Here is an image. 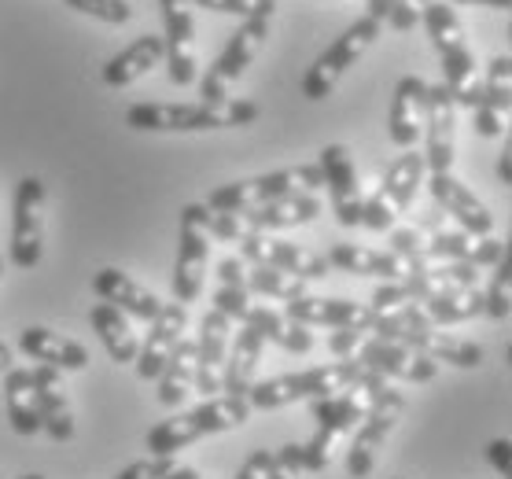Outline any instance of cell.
Masks as SVG:
<instances>
[{
  "mask_svg": "<svg viewBox=\"0 0 512 479\" xmlns=\"http://www.w3.org/2000/svg\"><path fill=\"white\" fill-rule=\"evenodd\" d=\"M387 380L384 376H369L365 384L350 387V391H339V395L314 398L310 402V413H314L317 432L310 443H303V472H325L332 465V457L343 443H347L354 428L365 421V413L373 409V402L384 395Z\"/></svg>",
  "mask_w": 512,
  "mask_h": 479,
  "instance_id": "cell-1",
  "label": "cell"
},
{
  "mask_svg": "<svg viewBox=\"0 0 512 479\" xmlns=\"http://www.w3.org/2000/svg\"><path fill=\"white\" fill-rule=\"evenodd\" d=\"M258 118L251 100L225 104H133L126 111V126L137 133H207V129H240Z\"/></svg>",
  "mask_w": 512,
  "mask_h": 479,
  "instance_id": "cell-2",
  "label": "cell"
},
{
  "mask_svg": "<svg viewBox=\"0 0 512 479\" xmlns=\"http://www.w3.org/2000/svg\"><path fill=\"white\" fill-rule=\"evenodd\" d=\"M247 417H251L247 398L210 395L207 402H199L196 409L174 413L170 421L155 424L152 432H148V439H144V446H148L152 457H174L177 450H185V446L199 443V439H207V435L233 432V428L247 424Z\"/></svg>",
  "mask_w": 512,
  "mask_h": 479,
  "instance_id": "cell-3",
  "label": "cell"
},
{
  "mask_svg": "<svg viewBox=\"0 0 512 479\" xmlns=\"http://www.w3.org/2000/svg\"><path fill=\"white\" fill-rule=\"evenodd\" d=\"M369 369L354 358L347 362H328L314 365V369H303V373H284L273 376V380H262L247 391V406L251 409H280L291 406V402H314V398L339 395V391H350L369 380Z\"/></svg>",
  "mask_w": 512,
  "mask_h": 479,
  "instance_id": "cell-4",
  "label": "cell"
},
{
  "mask_svg": "<svg viewBox=\"0 0 512 479\" xmlns=\"http://www.w3.org/2000/svg\"><path fill=\"white\" fill-rule=\"evenodd\" d=\"M321 185L325 181H321L317 163H299V166L273 170V174H258V177H247V181H229V185L210 188L203 207L214 214H240V211H255L262 203H273V199L295 196V192H317Z\"/></svg>",
  "mask_w": 512,
  "mask_h": 479,
  "instance_id": "cell-5",
  "label": "cell"
},
{
  "mask_svg": "<svg viewBox=\"0 0 512 479\" xmlns=\"http://www.w3.org/2000/svg\"><path fill=\"white\" fill-rule=\"evenodd\" d=\"M420 23L428 26V37L435 52L443 56V85L450 89L457 107H465L472 85L479 82L476 78V52L468 48L465 26L457 19V12L443 0H431L428 8L420 12Z\"/></svg>",
  "mask_w": 512,
  "mask_h": 479,
  "instance_id": "cell-6",
  "label": "cell"
},
{
  "mask_svg": "<svg viewBox=\"0 0 512 479\" xmlns=\"http://www.w3.org/2000/svg\"><path fill=\"white\" fill-rule=\"evenodd\" d=\"M424 152L409 148L406 155H398L395 163L387 166L384 181L373 196L361 203V225L373 229V233H391L395 222L413 207L420 185H424Z\"/></svg>",
  "mask_w": 512,
  "mask_h": 479,
  "instance_id": "cell-7",
  "label": "cell"
},
{
  "mask_svg": "<svg viewBox=\"0 0 512 479\" xmlns=\"http://www.w3.org/2000/svg\"><path fill=\"white\" fill-rule=\"evenodd\" d=\"M380 34H384V23H376V19H369V15L354 19V23H350L347 30H343V34L314 59V67L306 71V78H303L306 100H325V96H332L339 78H343V74H347L350 67L380 41Z\"/></svg>",
  "mask_w": 512,
  "mask_h": 479,
  "instance_id": "cell-8",
  "label": "cell"
},
{
  "mask_svg": "<svg viewBox=\"0 0 512 479\" xmlns=\"http://www.w3.org/2000/svg\"><path fill=\"white\" fill-rule=\"evenodd\" d=\"M210 211L203 203H188L177 222V262H174V303L188 306L203 295L207 281V258H210Z\"/></svg>",
  "mask_w": 512,
  "mask_h": 479,
  "instance_id": "cell-9",
  "label": "cell"
},
{
  "mask_svg": "<svg viewBox=\"0 0 512 479\" xmlns=\"http://www.w3.org/2000/svg\"><path fill=\"white\" fill-rule=\"evenodd\" d=\"M409 398L398 391V387L387 384L384 395L376 398L373 409L365 413V421L354 428V435L347 439V472L354 479H369L376 465V454L384 450L387 435L395 432V424L402 421V413H406Z\"/></svg>",
  "mask_w": 512,
  "mask_h": 479,
  "instance_id": "cell-10",
  "label": "cell"
},
{
  "mask_svg": "<svg viewBox=\"0 0 512 479\" xmlns=\"http://www.w3.org/2000/svg\"><path fill=\"white\" fill-rule=\"evenodd\" d=\"M240 258L244 262H255V266H273L280 273H291V277H299V281H321L332 273V266L325 262V255H317L310 247L303 244H291V240H277V236L269 233H251L240 240Z\"/></svg>",
  "mask_w": 512,
  "mask_h": 479,
  "instance_id": "cell-11",
  "label": "cell"
},
{
  "mask_svg": "<svg viewBox=\"0 0 512 479\" xmlns=\"http://www.w3.org/2000/svg\"><path fill=\"white\" fill-rule=\"evenodd\" d=\"M45 181L23 177L15 188V233H12V262L19 269H34L45 255Z\"/></svg>",
  "mask_w": 512,
  "mask_h": 479,
  "instance_id": "cell-12",
  "label": "cell"
},
{
  "mask_svg": "<svg viewBox=\"0 0 512 479\" xmlns=\"http://www.w3.org/2000/svg\"><path fill=\"white\" fill-rule=\"evenodd\" d=\"M163 8V48L166 67H170V82L188 89L199 82V56H196V15H192V0H159Z\"/></svg>",
  "mask_w": 512,
  "mask_h": 479,
  "instance_id": "cell-13",
  "label": "cell"
},
{
  "mask_svg": "<svg viewBox=\"0 0 512 479\" xmlns=\"http://www.w3.org/2000/svg\"><path fill=\"white\" fill-rule=\"evenodd\" d=\"M321 181L328 185V199H332V214L343 229H358L361 225V181H358V166H354V155H350L347 144H325L321 148Z\"/></svg>",
  "mask_w": 512,
  "mask_h": 479,
  "instance_id": "cell-14",
  "label": "cell"
},
{
  "mask_svg": "<svg viewBox=\"0 0 512 479\" xmlns=\"http://www.w3.org/2000/svg\"><path fill=\"white\" fill-rule=\"evenodd\" d=\"M424 166L431 174H450L454 170L457 148V104L443 82L428 85V107H424Z\"/></svg>",
  "mask_w": 512,
  "mask_h": 479,
  "instance_id": "cell-15",
  "label": "cell"
},
{
  "mask_svg": "<svg viewBox=\"0 0 512 479\" xmlns=\"http://www.w3.org/2000/svg\"><path fill=\"white\" fill-rule=\"evenodd\" d=\"M358 358L354 362H361L369 373L384 376V380H409V384H431L435 376H439V362H431V358H424L420 351H409V347H402V343H387V339H361Z\"/></svg>",
  "mask_w": 512,
  "mask_h": 479,
  "instance_id": "cell-16",
  "label": "cell"
},
{
  "mask_svg": "<svg viewBox=\"0 0 512 479\" xmlns=\"http://www.w3.org/2000/svg\"><path fill=\"white\" fill-rule=\"evenodd\" d=\"M148 325H152V328H148L144 343H137V358H133V365H137L140 380H159V373H163V365L170 362L174 347L185 339L188 306L163 303V310H159Z\"/></svg>",
  "mask_w": 512,
  "mask_h": 479,
  "instance_id": "cell-17",
  "label": "cell"
},
{
  "mask_svg": "<svg viewBox=\"0 0 512 479\" xmlns=\"http://www.w3.org/2000/svg\"><path fill=\"white\" fill-rule=\"evenodd\" d=\"M284 317L299 321L306 328H358L369 332L376 310L369 303H354V299H317V295H303L284 303Z\"/></svg>",
  "mask_w": 512,
  "mask_h": 479,
  "instance_id": "cell-18",
  "label": "cell"
},
{
  "mask_svg": "<svg viewBox=\"0 0 512 479\" xmlns=\"http://www.w3.org/2000/svg\"><path fill=\"white\" fill-rule=\"evenodd\" d=\"M273 12H277V4H266V8H258L255 15H247L244 23L236 26V34L229 37V45H225V52L218 59H214V67H207V74H214L222 85L236 82L240 74L251 67L258 59V52H262V45H266L269 37V19H273Z\"/></svg>",
  "mask_w": 512,
  "mask_h": 479,
  "instance_id": "cell-19",
  "label": "cell"
},
{
  "mask_svg": "<svg viewBox=\"0 0 512 479\" xmlns=\"http://www.w3.org/2000/svg\"><path fill=\"white\" fill-rule=\"evenodd\" d=\"M229 339H233V321L218 310H207L199 321V339H196V384L192 391L203 395H218L222 391V369L225 354H229Z\"/></svg>",
  "mask_w": 512,
  "mask_h": 479,
  "instance_id": "cell-20",
  "label": "cell"
},
{
  "mask_svg": "<svg viewBox=\"0 0 512 479\" xmlns=\"http://www.w3.org/2000/svg\"><path fill=\"white\" fill-rule=\"evenodd\" d=\"M428 188H431V196H435V203H439L468 236H476V240L494 236V214L483 207V199H479L465 181H457L454 174H431Z\"/></svg>",
  "mask_w": 512,
  "mask_h": 479,
  "instance_id": "cell-21",
  "label": "cell"
},
{
  "mask_svg": "<svg viewBox=\"0 0 512 479\" xmlns=\"http://www.w3.org/2000/svg\"><path fill=\"white\" fill-rule=\"evenodd\" d=\"M424 107H428V82L420 74H406L395 85L391 115H387V133H391L395 148L409 152V148L420 144V137H424Z\"/></svg>",
  "mask_w": 512,
  "mask_h": 479,
  "instance_id": "cell-22",
  "label": "cell"
},
{
  "mask_svg": "<svg viewBox=\"0 0 512 479\" xmlns=\"http://www.w3.org/2000/svg\"><path fill=\"white\" fill-rule=\"evenodd\" d=\"M19 351L26 358H34V362L48 365V369H59V373H82L85 365H89V351L78 339L41 325H30L19 332Z\"/></svg>",
  "mask_w": 512,
  "mask_h": 479,
  "instance_id": "cell-23",
  "label": "cell"
},
{
  "mask_svg": "<svg viewBox=\"0 0 512 479\" xmlns=\"http://www.w3.org/2000/svg\"><path fill=\"white\" fill-rule=\"evenodd\" d=\"M30 380H34L37 409H41V432H48L56 443H70L74 439V409H70L59 369L37 365V369H30Z\"/></svg>",
  "mask_w": 512,
  "mask_h": 479,
  "instance_id": "cell-24",
  "label": "cell"
},
{
  "mask_svg": "<svg viewBox=\"0 0 512 479\" xmlns=\"http://www.w3.org/2000/svg\"><path fill=\"white\" fill-rule=\"evenodd\" d=\"M93 292L104 299L107 306L122 310L126 317H137V321H152L159 310H163V299L155 292H148L144 284H137L129 273L107 266L93 277Z\"/></svg>",
  "mask_w": 512,
  "mask_h": 479,
  "instance_id": "cell-25",
  "label": "cell"
},
{
  "mask_svg": "<svg viewBox=\"0 0 512 479\" xmlns=\"http://www.w3.org/2000/svg\"><path fill=\"white\" fill-rule=\"evenodd\" d=\"M325 262L339 273H350V277H380V281H402L409 273V262H402L398 255L361 244H332Z\"/></svg>",
  "mask_w": 512,
  "mask_h": 479,
  "instance_id": "cell-26",
  "label": "cell"
},
{
  "mask_svg": "<svg viewBox=\"0 0 512 479\" xmlns=\"http://www.w3.org/2000/svg\"><path fill=\"white\" fill-rule=\"evenodd\" d=\"M262 351H266V339L258 336L255 328L244 325L236 332V339H229V354H225V369H222V391L233 398H247V391L255 387L258 362H262Z\"/></svg>",
  "mask_w": 512,
  "mask_h": 479,
  "instance_id": "cell-27",
  "label": "cell"
},
{
  "mask_svg": "<svg viewBox=\"0 0 512 479\" xmlns=\"http://www.w3.org/2000/svg\"><path fill=\"white\" fill-rule=\"evenodd\" d=\"M321 211H325V207H321V199H317L314 192H295V196L262 203L255 211H240V218H244L247 229H255V233H273V229L310 225Z\"/></svg>",
  "mask_w": 512,
  "mask_h": 479,
  "instance_id": "cell-28",
  "label": "cell"
},
{
  "mask_svg": "<svg viewBox=\"0 0 512 479\" xmlns=\"http://www.w3.org/2000/svg\"><path fill=\"white\" fill-rule=\"evenodd\" d=\"M166 59V48H163V37L155 34H144L137 37L133 45H126L118 56H111L104 63V82L111 89H129L133 82H140L144 74H152L155 67H163Z\"/></svg>",
  "mask_w": 512,
  "mask_h": 479,
  "instance_id": "cell-29",
  "label": "cell"
},
{
  "mask_svg": "<svg viewBox=\"0 0 512 479\" xmlns=\"http://www.w3.org/2000/svg\"><path fill=\"white\" fill-rule=\"evenodd\" d=\"M244 325L255 328L266 343H277V347H284V351H291V354H310L317 347V339L310 328L299 325V321H288V317L277 314V310H269V306H251V314H247Z\"/></svg>",
  "mask_w": 512,
  "mask_h": 479,
  "instance_id": "cell-30",
  "label": "cell"
},
{
  "mask_svg": "<svg viewBox=\"0 0 512 479\" xmlns=\"http://www.w3.org/2000/svg\"><path fill=\"white\" fill-rule=\"evenodd\" d=\"M89 325L96 328V336H100L111 362L129 365L137 358V332H133V325H129V317L122 314V310H115V306H107V303H96L93 310H89Z\"/></svg>",
  "mask_w": 512,
  "mask_h": 479,
  "instance_id": "cell-31",
  "label": "cell"
},
{
  "mask_svg": "<svg viewBox=\"0 0 512 479\" xmlns=\"http://www.w3.org/2000/svg\"><path fill=\"white\" fill-rule=\"evenodd\" d=\"M409 351H420L424 358H431V362H446V365H457V369H476V365H483V347H479V343L446 336L439 328L417 332L413 343H409Z\"/></svg>",
  "mask_w": 512,
  "mask_h": 479,
  "instance_id": "cell-32",
  "label": "cell"
},
{
  "mask_svg": "<svg viewBox=\"0 0 512 479\" xmlns=\"http://www.w3.org/2000/svg\"><path fill=\"white\" fill-rule=\"evenodd\" d=\"M4 409H8V421L19 435L41 432V409H37L30 369H8L4 373Z\"/></svg>",
  "mask_w": 512,
  "mask_h": 479,
  "instance_id": "cell-33",
  "label": "cell"
},
{
  "mask_svg": "<svg viewBox=\"0 0 512 479\" xmlns=\"http://www.w3.org/2000/svg\"><path fill=\"white\" fill-rule=\"evenodd\" d=\"M192 384H196V339H181L159 373V402L166 409H177L192 395Z\"/></svg>",
  "mask_w": 512,
  "mask_h": 479,
  "instance_id": "cell-34",
  "label": "cell"
},
{
  "mask_svg": "<svg viewBox=\"0 0 512 479\" xmlns=\"http://www.w3.org/2000/svg\"><path fill=\"white\" fill-rule=\"evenodd\" d=\"M468 111L476 107H487V111H498V115H509L512 107V56L501 52L487 63V78L472 85V93L465 100Z\"/></svg>",
  "mask_w": 512,
  "mask_h": 479,
  "instance_id": "cell-35",
  "label": "cell"
},
{
  "mask_svg": "<svg viewBox=\"0 0 512 479\" xmlns=\"http://www.w3.org/2000/svg\"><path fill=\"white\" fill-rule=\"evenodd\" d=\"M420 310L428 314L435 328L461 325V321H472V317L483 314V292L479 288H446V292H435L431 299H424Z\"/></svg>",
  "mask_w": 512,
  "mask_h": 479,
  "instance_id": "cell-36",
  "label": "cell"
},
{
  "mask_svg": "<svg viewBox=\"0 0 512 479\" xmlns=\"http://www.w3.org/2000/svg\"><path fill=\"white\" fill-rule=\"evenodd\" d=\"M247 292L266 295V299H280V303H291V299H303L306 281L291 277V273H280L273 266H251L247 269Z\"/></svg>",
  "mask_w": 512,
  "mask_h": 479,
  "instance_id": "cell-37",
  "label": "cell"
},
{
  "mask_svg": "<svg viewBox=\"0 0 512 479\" xmlns=\"http://www.w3.org/2000/svg\"><path fill=\"white\" fill-rule=\"evenodd\" d=\"M483 314L494 321H509L512 314V258L505 255L498 266H490V288L483 292Z\"/></svg>",
  "mask_w": 512,
  "mask_h": 479,
  "instance_id": "cell-38",
  "label": "cell"
},
{
  "mask_svg": "<svg viewBox=\"0 0 512 479\" xmlns=\"http://www.w3.org/2000/svg\"><path fill=\"white\" fill-rule=\"evenodd\" d=\"M63 4L82 15H93V19H100V23H111V26H122L133 19L129 0H63Z\"/></svg>",
  "mask_w": 512,
  "mask_h": 479,
  "instance_id": "cell-39",
  "label": "cell"
},
{
  "mask_svg": "<svg viewBox=\"0 0 512 479\" xmlns=\"http://www.w3.org/2000/svg\"><path fill=\"white\" fill-rule=\"evenodd\" d=\"M424 229L420 225H409V229H391V255H398L409 266H420L424 262Z\"/></svg>",
  "mask_w": 512,
  "mask_h": 479,
  "instance_id": "cell-40",
  "label": "cell"
},
{
  "mask_svg": "<svg viewBox=\"0 0 512 479\" xmlns=\"http://www.w3.org/2000/svg\"><path fill=\"white\" fill-rule=\"evenodd\" d=\"M214 310L225 314L229 321H240V325H244L247 314H251V292H247V288H229V284H222V288L214 292Z\"/></svg>",
  "mask_w": 512,
  "mask_h": 479,
  "instance_id": "cell-41",
  "label": "cell"
},
{
  "mask_svg": "<svg viewBox=\"0 0 512 479\" xmlns=\"http://www.w3.org/2000/svg\"><path fill=\"white\" fill-rule=\"evenodd\" d=\"M207 233L214 236V240H225V244H240L251 229H247V222L240 218V214H214L210 211Z\"/></svg>",
  "mask_w": 512,
  "mask_h": 479,
  "instance_id": "cell-42",
  "label": "cell"
},
{
  "mask_svg": "<svg viewBox=\"0 0 512 479\" xmlns=\"http://www.w3.org/2000/svg\"><path fill=\"white\" fill-rule=\"evenodd\" d=\"M428 4L431 0H395L384 23L391 26V30H398V34H406V30H413V26L420 23V12H424Z\"/></svg>",
  "mask_w": 512,
  "mask_h": 479,
  "instance_id": "cell-43",
  "label": "cell"
},
{
  "mask_svg": "<svg viewBox=\"0 0 512 479\" xmlns=\"http://www.w3.org/2000/svg\"><path fill=\"white\" fill-rule=\"evenodd\" d=\"M266 4H277V0H192V8H207V12H222V15H255L258 8H266Z\"/></svg>",
  "mask_w": 512,
  "mask_h": 479,
  "instance_id": "cell-44",
  "label": "cell"
},
{
  "mask_svg": "<svg viewBox=\"0 0 512 479\" xmlns=\"http://www.w3.org/2000/svg\"><path fill=\"white\" fill-rule=\"evenodd\" d=\"M273 472H277V450H255L244 465L236 468L233 479H269Z\"/></svg>",
  "mask_w": 512,
  "mask_h": 479,
  "instance_id": "cell-45",
  "label": "cell"
},
{
  "mask_svg": "<svg viewBox=\"0 0 512 479\" xmlns=\"http://www.w3.org/2000/svg\"><path fill=\"white\" fill-rule=\"evenodd\" d=\"M361 339H365V332H358V328H339V332L328 336V351H332L336 362H347V358H354V351L361 347Z\"/></svg>",
  "mask_w": 512,
  "mask_h": 479,
  "instance_id": "cell-46",
  "label": "cell"
},
{
  "mask_svg": "<svg viewBox=\"0 0 512 479\" xmlns=\"http://www.w3.org/2000/svg\"><path fill=\"white\" fill-rule=\"evenodd\" d=\"M472 126H476L479 137H501V133H505V115L487 111V107H476V111H472Z\"/></svg>",
  "mask_w": 512,
  "mask_h": 479,
  "instance_id": "cell-47",
  "label": "cell"
},
{
  "mask_svg": "<svg viewBox=\"0 0 512 479\" xmlns=\"http://www.w3.org/2000/svg\"><path fill=\"white\" fill-rule=\"evenodd\" d=\"M218 277H222V284H229V288H247V262L240 255L222 258V266H218Z\"/></svg>",
  "mask_w": 512,
  "mask_h": 479,
  "instance_id": "cell-48",
  "label": "cell"
},
{
  "mask_svg": "<svg viewBox=\"0 0 512 479\" xmlns=\"http://www.w3.org/2000/svg\"><path fill=\"white\" fill-rule=\"evenodd\" d=\"M509 454H512V443L505 439V435H501V439H490L487 461H490V468H494L501 479H509Z\"/></svg>",
  "mask_w": 512,
  "mask_h": 479,
  "instance_id": "cell-49",
  "label": "cell"
},
{
  "mask_svg": "<svg viewBox=\"0 0 512 479\" xmlns=\"http://www.w3.org/2000/svg\"><path fill=\"white\" fill-rule=\"evenodd\" d=\"M277 472H288V476H299L303 472V443H288L277 450Z\"/></svg>",
  "mask_w": 512,
  "mask_h": 479,
  "instance_id": "cell-50",
  "label": "cell"
},
{
  "mask_svg": "<svg viewBox=\"0 0 512 479\" xmlns=\"http://www.w3.org/2000/svg\"><path fill=\"white\" fill-rule=\"evenodd\" d=\"M115 479H159V457H148V461H133L118 472Z\"/></svg>",
  "mask_w": 512,
  "mask_h": 479,
  "instance_id": "cell-51",
  "label": "cell"
},
{
  "mask_svg": "<svg viewBox=\"0 0 512 479\" xmlns=\"http://www.w3.org/2000/svg\"><path fill=\"white\" fill-rule=\"evenodd\" d=\"M159 479H203L196 468L181 465L174 457H159Z\"/></svg>",
  "mask_w": 512,
  "mask_h": 479,
  "instance_id": "cell-52",
  "label": "cell"
},
{
  "mask_svg": "<svg viewBox=\"0 0 512 479\" xmlns=\"http://www.w3.org/2000/svg\"><path fill=\"white\" fill-rule=\"evenodd\" d=\"M391 4H395V0H369V19H376V23H384L387 19V12H391Z\"/></svg>",
  "mask_w": 512,
  "mask_h": 479,
  "instance_id": "cell-53",
  "label": "cell"
},
{
  "mask_svg": "<svg viewBox=\"0 0 512 479\" xmlns=\"http://www.w3.org/2000/svg\"><path fill=\"white\" fill-rule=\"evenodd\" d=\"M509 155H512V148H509V144H505V152H501V159H498V177H501V185H509V181H512Z\"/></svg>",
  "mask_w": 512,
  "mask_h": 479,
  "instance_id": "cell-54",
  "label": "cell"
},
{
  "mask_svg": "<svg viewBox=\"0 0 512 479\" xmlns=\"http://www.w3.org/2000/svg\"><path fill=\"white\" fill-rule=\"evenodd\" d=\"M450 4H483V8H498V12H509L512 0H450Z\"/></svg>",
  "mask_w": 512,
  "mask_h": 479,
  "instance_id": "cell-55",
  "label": "cell"
},
{
  "mask_svg": "<svg viewBox=\"0 0 512 479\" xmlns=\"http://www.w3.org/2000/svg\"><path fill=\"white\" fill-rule=\"evenodd\" d=\"M8 369H12V347L0 343V373H8Z\"/></svg>",
  "mask_w": 512,
  "mask_h": 479,
  "instance_id": "cell-56",
  "label": "cell"
},
{
  "mask_svg": "<svg viewBox=\"0 0 512 479\" xmlns=\"http://www.w3.org/2000/svg\"><path fill=\"white\" fill-rule=\"evenodd\" d=\"M269 479H295V476H288V472H273Z\"/></svg>",
  "mask_w": 512,
  "mask_h": 479,
  "instance_id": "cell-57",
  "label": "cell"
},
{
  "mask_svg": "<svg viewBox=\"0 0 512 479\" xmlns=\"http://www.w3.org/2000/svg\"><path fill=\"white\" fill-rule=\"evenodd\" d=\"M19 479H45V476H37V472H30V476H19Z\"/></svg>",
  "mask_w": 512,
  "mask_h": 479,
  "instance_id": "cell-58",
  "label": "cell"
},
{
  "mask_svg": "<svg viewBox=\"0 0 512 479\" xmlns=\"http://www.w3.org/2000/svg\"><path fill=\"white\" fill-rule=\"evenodd\" d=\"M0 273H4V262H0Z\"/></svg>",
  "mask_w": 512,
  "mask_h": 479,
  "instance_id": "cell-59",
  "label": "cell"
}]
</instances>
